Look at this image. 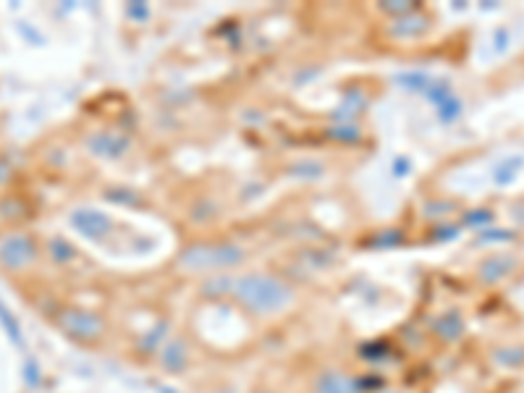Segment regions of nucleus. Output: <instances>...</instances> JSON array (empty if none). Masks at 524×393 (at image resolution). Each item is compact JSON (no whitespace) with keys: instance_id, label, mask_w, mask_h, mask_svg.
I'll return each mask as SVG.
<instances>
[{"instance_id":"6e6552de","label":"nucleus","mask_w":524,"mask_h":393,"mask_svg":"<svg viewBox=\"0 0 524 393\" xmlns=\"http://www.w3.org/2000/svg\"><path fill=\"white\" fill-rule=\"evenodd\" d=\"M173 336V320L168 315H160L150 323V328H145L142 333L134 336V357H139L142 362H155V357L160 354V349L166 346L168 338Z\"/></svg>"},{"instance_id":"b1692460","label":"nucleus","mask_w":524,"mask_h":393,"mask_svg":"<svg viewBox=\"0 0 524 393\" xmlns=\"http://www.w3.org/2000/svg\"><path fill=\"white\" fill-rule=\"evenodd\" d=\"M297 262L302 265V268L310 270V273L312 270L333 268V265H336V252H331V249H320L315 247V244H307V247L299 249Z\"/></svg>"},{"instance_id":"423d86ee","label":"nucleus","mask_w":524,"mask_h":393,"mask_svg":"<svg viewBox=\"0 0 524 393\" xmlns=\"http://www.w3.org/2000/svg\"><path fill=\"white\" fill-rule=\"evenodd\" d=\"M84 150L90 152L92 158L108 160H124L134 150V137L126 129H95L84 137Z\"/></svg>"},{"instance_id":"a19ab883","label":"nucleus","mask_w":524,"mask_h":393,"mask_svg":"<svg viewBox=\"0 0 524 393\" xmlns=\"http://www.w3.org/2000/svg\"><path fill=\"white\" fill-rule=\"evenodd\" d=\"M378 393H407V391H404V388H396V386H391V383H388V386L380 388Z\"/></svg>"},{"instance_id":"f3484780","label":"nucleus","mask_w":524,"mask_h":393,"mask_svg":"<svg viewBox=\"0 0 524 393\" xmlns=\"http://www.w3.org/2000/svg\"><path fill=\"white\" fill-rule=\"evenodd\" d=\"M323 137L328 139L331 145L357 147L365 142L367 131L359 121H331L328 126H323Z\"/></svg>"},{"instance_id":"7c9ffc66","label":"nucleus","mask_w":524,"mask_h":393,"mask_svg":"<svg viewBox=\"0 0 524 393\" xmlns=\"http://www.w3.org/2000/svg\"><path fill=\"white\" fill-rule=\"evenodd\" d=\"M124 14L126 19L134 21V24H147L152 16V8L150 3H145V0H134V3H126Z\"/></svg>"},{"instance_id":"37998d69","label":"nucleus","mask_w":524,"mask_h":393,"mask_svg":"<svg viewBox=\"0 0 524 393\" xmlns=\"http://www.w3.org/2000/svg\"><path fill=\"white\" fill-rule=\"evenodd\" d=\"M158 391L160 393H176V391H173V388H168V386H158Z\"/></svg>"},{"instance_id":"58836bf2","label":"nucleus","mask_w":524,"mask_h":393,"mask_svg":"<svg viewBox=\"0 0 524 393\" xmlns=\"http://www.w3.org/2000/svg\"><path fill=\"white\" fill-rule=\"evenodd\" d=\"M391 171H393V176H396V179H404V176H407V173L412 171V160H409V158H396V160H393Z\"/></svg>"},{"instance_id":"a878e982","label":"nucleus","mask_w":524,"mask_h":393,"mask_svg":"<svg viewBox=\"0 0 524 393\" xmlns=\"http://www.w3.org/2000/svg\"><path fill=\"white\" fill-rule=\"evenodd\" d=\"M393 82L404 92L425 95L430 84H433V76H430L428 71H399V74H393Z\"/></svg>"},{"instance_id":"72a5a7b5","label":"nucleus","mask_w":524,"mask_h":393,"mask_svg":"<svg viewBox=\"0 0 524 393\" xmlns=\"http://www.w3.org/2000/svg\"><path fill=\"white\" fill-rule=\"evenodd\" d=\"M496 218V213L493 210H488V207H480V210H469V213L462 215V223L469 228H480L485 226V223H490Z\"/></svg>"},{"instance_id":"9d476101","label":"nucleus","mask_w":524,"mask_h":393,"mask_svg":"<svg viewBox=\"0 0 524 393\" xmlns=\"http://www.w3.org/2000/svg\"><path fill=\"white\" fill-rule=\"evenodd\" d=\"M428 336L435 344L456 346L467 336V318L459 310H443L428 318Z\"/></svg>"},{"instance_id":"412c9836","label":"nucleus","mask_w":524,"mask_h":393,"mask_svg":"<svg viewBox=\"0 0 524 393\" xmlns=\"http://www.w3.org/2000/svg\"><path fill=\"white\" fill-rule=\"evenodd\" d=\"M283 173L289 176V179H299V181H320L325 179V173H328V166H325L320 158H299L294 163L283 168Z\"/></svg>"},{"instance_id":"9b49d317","label":"nucleus","mask_w":524,"mask_h":393,"mask_svg":"<svg viewBox=\"0 0 524 393\" xmlns=\"http://www.w3.org/2000/svg\"><path fill=\"white\" fill-rule=\"evenodd\" d=\"M517 255H509V252H496V255H485L483 260L477 262L475 276L483 286H498V283L509 281L514 273H517Z\"/></svg>"},{"instance_id":"6ab92c4d","label":"nucleus","mask_w":524,"mask_h":393,"mask_svg":"<svg viewBox=\"0 0 524 393\" xmlns=\"http://www.w3.org/2000/svg\"><path fill=\"white\" fill-rule=\"evenodd\" d=\"M221 215H223L221 202L215 200V197H210V194H202V197H197V200L189 205L187 221L197 228H205V226H213Z\"/></svg>"},{"instance_id":"aec40b11","label":"nucleus","mask_w":524,"mask_h":393,"mask_svg":"<svg viewBox=\"0 0 524 393\" xmlns=\"http://www.w3.org/2000/svg\"><path fill=\"white\" fill-rule=\"evenodd\" d=\"M359 357H362V362H367V365H373L378 370L380 365H388V362L399 357V352H396L393 341L378 338V341H367V344L359 346Z\"/></svg>"},{"instance_id":"473e14b6","label":"nucleus","mask_w":524,"mask_h":393,"mask_svg":"<svg viewBox=\"0 0 524 393\" xmlns=\"http://www.w3.org/2000/svg\"><path fill=\"white\" fill-rule=\"evenodd\" d=\"M425 97H428L430 103L438 108L443 100H449V97H451V82H446V79H433V84L428 87Z\"/></svg>"},{"instance_id":"c9c22d12","label":"nucleus","mask_w":524,"mask_h":393,"mask_svg":"<svg viewBox=\"0 0 524 393\" xmlns=\"http://www.w3.org/2000/svg\"><path fill=\"white\" fill-rule=\"evenodd\" d=\"M14 176H16L14 166H11V163H8V160L0 155V189H6L8 184L14 181Z\"/></svg>"},{"instance_id":"393cba45","label":"nucleus","mask_w":524,"mask_h":393,"mask_svg":"<svg viewBox=\"0 0 524 393\" xmlns=\"http://www.w3.org/2000/svg\"><path fill=\"white\" fill-rule=\"evenodd\" d=\"M407 242V234L401 231V228L391 226V228H380V231H373V234L367 236L362 247L375 249V252H386V249H399L401 244Z\"/></svg>"},{"instance_id":"1a4fd4ad","label":"nucleus","mask_w":524,"mask_h":393,"mask_svg":"<svg viewBox=\"0 0 524 393\" xmlns=\"http://www.w3.org/2000/svg\"><path fill=\"white\" fill-rule=\"evenodd\" d=\"M310 393H359L357 373L341 365L318 367L310 378Z\"/></svg>"},{"instance_id":"4be33fe9","label":"nucleus","mask_w":524,"mask_h":393,"mask_svg":"<svg viewBox=\"0 0 524 393\" xmlns=\"http://www.w3.org/2000/svg\"><path fill=\"white\" fill-rule=\"evenodd\" d=\"M490 362L501 370H522L524 367V344H498L490 349Z\"/></svg>"},{"instance_id":"4468645a","label":"nucleus","mask_w":524,"mask_h":393,"mask_svg":"<svg viewBox=\"0 0 524 393\" xmlns=\"http://www.w3.org/2000/svg\"><path fill=\"white\" fill-rule=\"evenodd\" d=\"M430 29H433V19H430V16L425 14V8H422V11L404 16V19L388 21L386 35L391 37V40L409 42V40H420V37H425Z\"/></svg>"},{"instance_id":"79ce46f5","label":"nucleus","mask_w":524,"mask_h":393,"mask_svg":"<svg viewBox=\"0 0 524 393\" xmlns=\"http://www.w3.org/2000/svg\"><path fill=\"white\" fill-rule=\"evenodd\" d=\"M249 393H276V391H273V388H270V386H257V388H252V391H249Z\"/></svg>"},{"instance_id":"ddd939ff","label":"nucleus","mask_w":524,"mask_h":393,"mask_svg":"<svg viewBox=\"0 0 524 393\" xmlns=\"http://www.w3.org/2000/svg\"><path fill=\"white\" fill-rule=\"evenodd\" d=\"M367 111H370V95L365 87H349V90H341V100L328 113V118L331 121H359Z\"/></svg>"},{"instance_id":"20e7f679","label":"nucleus","mask_w":524,"mask_h":393,"mask_svg":"<svg viewBox=\"0 0 524 393\" xmlns=\"http://www.w3.org/2000/svg\"><path fill=\"white\" fill-rule=\"evenodd\" d=\"M40 236L29 228L0 231V273L11 278L29 276L42 260Z\"/></svg>"},{"instance_id":"2eb2a0df","label":"nucleus","mask_w":524,"mask_h":393,"mask_svg":"<svg viewBox=\"0 0 524 393\" xmlns=\"http://www.w3.org/2000/svg\"><path fill=\"white\" fill-rule=\"evenodd\" d=\"M42 255L48 257L50 265H56V268H61V270L74 268L76 262L82 260V252H79V247L71 242L69 236H63V234L48 236V239L42 242Z\"/></svg>"},{"instance_id":"f03ea898","label":"nucleus","mask_w":524,"mask_h":393,"mask_svg":"<svg viewBox=\"0 0 524 393\" xmlns=\"http://www.w3.org/2000/svg\"><path fill=\"white\" fill-rule=\"evenodd\" d=\"M247 262V249L234 239L221 242H192L181 247L173 257V268L184 276H210V273H231Z\"/></svg>"},{"instance_id":"dca6fc26","label":"nucleus","mask_w":524,"mask_h":393,"mask_svg":"<svg viewBox=\"0 0 524 393\" xmlns=\"http://www.w3.org/2000/svg\"><path fill=\"white\" fill-rule=\"evenodd\" d=\"M231 289H234L231 273H210V276L200 278L197 294L205 304H223L231 299Z\"/></svg>"},{"instance_id":"2f4dec72","label":"nucleus","mask_w":524,"mask_h":393,"mask_svg":"<svg viewBox=\"0 0 524 393\" xmlns=\"http://www.w3.org/2000/svg\"><path fill=\"white\" fill-rule=\"evenodd\" d=\"M459 231H462V228L459 226H454V223H435L433 228H430V242L433 244H438V242H451V239H456V236H459Z\"/></svg>"},{"instance_id":"5701e85b","label":"nucleus","mask_w":524,"mask_h":393,"mask_svg":"<svg viewBox=\"0 0 524 393\" xmlns=\"http://www.w3.org/2000/svg\"><path fill=\"white\" fill-rule=\"evenodd\" d=\"M456 210H459V202L451 200V197H428V200L422 202V207H420L422 218L433 223V226L435 223L449 221Z\"/></svg>"},{"instance_id":"7ed1b4c3","label":"nucleus","mask_w":524,"mask_h":393,"mask_svg":"<svg viewBox=\"0 0 524 393\" xmlns=\"http://www.w3.org/2000/svg\"><path fill=\"white\" fill-rule=\"evenodd\" d=\"M50 325L61 333L66 341L82 346V349H100L111 336V323L103 312L84 304H63Z\"/></svg>"},{"instance_id":"4c0bfd02","label":"nucleus","mask_w":524,"mask_h":393,"mask_svg":"<svg viewBox=\"0 0 524 393\" xmlns=\"http://www.w3.org/2000/svg\"><path fill=\"white\" fill-rule=\"evenodd\" d=\"M514 234L511 231H483L480 234V242H511Z\"/></svg>"},{"instance_id":"f257e3e1","label":"nucleus","mask_w":524,"mask_h":393,"mask_svg":"<svg viewBox=\"0 0 524 393\" xmlns=\"http://www.w3.org/2000/svg\"><path fill=\"white\" fill-rule=\"evenodd\" d=\"M236 310L252 320H273L294 310L297 289L278 273H260L249 270L242 276H234L231 299Z\"/></svg>"},{"instance_id":"bb28decb","label":"nucleus","mask_w":524,"mask_h":393,"mask_svg":"<svg viewBox=\"0 0 524 393\" xmlns=\"http://www.w3.org/2000/svg\"><path fill=\"white\" fill-rule=\"evenodd\" d=\"M0 328L6 331L8 341L16 346V349H24L27 346V341H24V328H21V323L16 320V315L6 307V302L0 299Z\"/></svg>"},{"instance_id":"cd10ccee","label":"nucleus","mask_w":524,"mask_h":393,"mask_svg":"<svg viewBox=\"0 0 524 393\" xmlns=\"http://www.w3.org/2000/svg\"><path fill=\"white\" fill-rule=\"evenodd\" d=\"M422 8H425L422 3H412V0H383V3H378V11L383 16H388V21L404 19V16L417 14Z\"/></svg>"},{"instance_id":"f8f14e48","label":"nucleus","mask_w":524,"mask_h":393,"mask_svg":"<svg viewBox=\"0 0 524 393\" xmlns=\"http://www.w3.org/2000/svg\"><path fill=\"white\" fill-rule=\"evenodd\" d=\"M35 218V207L29 205L24 194L3 192L0 194V226L6 228H21L27 221Z\"/></svg>"},{"instance_id":"a211bd4d","label":"nucleus","mask_w":524,"mask_h":393,"mask_svg":"<svg viewBox=\"0 0 524 393\" xmlns=\"http://www.w3.org/2000/svg\"><path fill=\"white\" fill-rule=\"evenodd\" d=\"M108 205L116 207H129V210H147L150 200L145 197V192H139L137 187H129V184H111L100 192Z\"/></svg>"},{"instance_id":"ea45409f","label":"nucleus","mask_w":524,"mask_h":393,"mask_svg":"<svg viewBox=\"0 0 524 393\" xmlns=\"http://www.w3.org/2000/svg\"><path fill=\"white\" fill-rule=\"evenodd\" d=\"M262 192H265V187H262V184H249V187L239 189V200H242V202L257 200Z\"/></svg>"},{"instance_id":"c85d7f7f","label":"nucleus","mask_w":524,"mask_h":393,"mask_svg":"<svg viewBox=\"0 0 524 393\" xmlns=\"http://www.w3.org/2000/svg\"><path fill=\"white\" fill-rule=\"evenodd\" d=\"M435 116H438V121H441V124H446V126L456 124V121H459V116H462V103H459V100L451 95L449 100H443V103L435 108Z\"/></svg>"},{"instance_id":"e433bc0d","label":"nucleus","mask_w":524,"mask_h":393,"mask_svg":"<svg viewBox=\"0 0 524 393\" xmlns=\"http://www.w3.org/2000/svg\"><path fill=\"white\" fill-rule=\"evenodd\" d=\"M16 29H19V35H24V40L35 42V45H45V37H42L35 27L29 29L24 21H19V24H16Z\"/></svg>"},{"instance_id":"c756f323","label":"nucleus","mask_w":524,"mask_h":393,"mask_svg":"<svg viewBox=\"0 0 524 393\" xmlns=\"http://www.w3.org/2000/svg\"><path fill=\"white\" fill-rule=\"evenodd\" d=\"M21 378L27 383L29 388H37L42 383V365L37 357H27L24 365H21Z\"/></svg>"},{"instance_id":"f704fd0d","label":"nucleus","mask_w":524,"mask_h":393,"mask_svg":"<svg viewBox=\"0 0 524 393\" xmlns=\"http://www.w3.org/2000/svg\"><path fill=\"white\" fill-rule=\"evenodd\" d=\"M320 71H323V69H320V66H315V69H304V66H302V69H299L297 74H294V87H302V84H310L312 79H318Z\"/></svg>"},{"instance_id":"0eeeda50","label":"nucleus","mask_w":524,"mask_h":393,"mask_svg":"<svg viewBox=\"0 0 524 393\" xmlns=\"http://www.w3.org/2000/svg\"><path fill=\"white\" fill-rule=\"evenodd\" d=\"M155 367L166 378H181L187 375L194 367V344L187 333H173L166 341V346L160 349V354L155 357Z\"/></svg>"},{"instance_id":"39448f33","label":"nucleus","mask_w":524,"mask_h":393,"mask_svg":"<svg viewBox=\"0 0 524 393\" xmlns=\"http://www.w3.org/2000/svg\"><path fill=\"white\" fill-rule=\"evenodd\" d=\"M69 226L74 228V234L92 244H108L116 239L118 223L111 213H105L100 207L79 205L69 213Z\"/></svg>"}]
</instances>
